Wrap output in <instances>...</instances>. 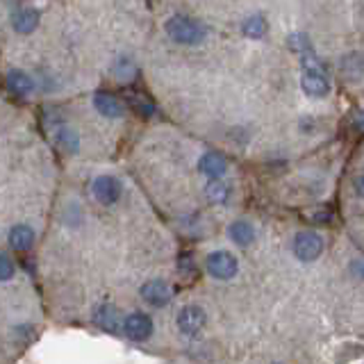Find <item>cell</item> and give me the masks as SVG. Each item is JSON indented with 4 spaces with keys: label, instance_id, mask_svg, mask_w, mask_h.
<instances>
[{
    "label": "cell",
    "instance_id": "obj_14",
    "mask_svg": "<svg viewBox=\"0 0 364 364\" xmlns=\"http://www.w3.org/2000/svg\"><path fill=\"white\" fill-rule=\"evenodd\" d=\"M200 171L205 176H210V178H221L225 173V168H228V162H225V157L219 155V153H208V155H203L200 157V162H198Z\"/></svg>",
    "mask_w": 364,
    "mask_h": 364
},
{
    "label": "cell",
    "instance_id": "obj_4",
    "mask_svg": "<svg viewBox=\"0 0 364 364\" xmlns=\"http://www.w3.org/2000/svg\"><path fill=\"white\" fill-rule=\"evenodd\" d=\"M205 321H208V316H205L203 307L198 305H185L176 316L178 330L187 337H198L200 330L205 328Z\"/></svg>",
    "mask_w": 364,
    "mask_h": 364
},
{
    "label": "cell",
    "instance_id": "obj_13",
    "mask_svg": "<svg viewBox=\"0 0 364 364\" xmlns=\"http://www.w3.org/2000/svg\"><path fill=\"white\" fill-rule=\"evenodd\" d=\"M7 87H9L11 94L28 96L30 91L34 89V82H32V77L26 71H18V68H14V71L7 73Z\"/></svg>",
    "mask_w": 364,
    "mask_h": 364
},
{
    "label": "cell",
    "instance_id": "obj_15",
    "mask_svg": "<svg viewBox=\"0 0 364 364\" xmlns=\"http://www.w3.org/2000/svg\"><path fill=\"white\" fill-rule=\"evenodd\" d=\"M55 141L66 153H77V148H80V136L71 125H62V128H57Z\"/></svg>",
    "mask_w": 364,
    "mask_h": 364
},
{
    "label": "cell",
    "instance_id": "obj_12",
    "mask_svg": "<svg viewBox=\"0 0 364 364\" xmlns=\"http://www.w3.org/2000/svg\"><path fill=\"white\" fill-rule=\"evenodd\" d=\"M228 235H230V239L237 246H250V244H253V239H255V228L250 221L239 219V221H235L230 228H228Z\"/></svg>",
    "mask_w": 364,
    "mask_h": 364
},
{
    "label": "cell",
    "instance_id": "obj_17",
    "mask_svg": "<svg viewBox=\"0 0 364 364\" xmlns=\"http://www.w3.org/2000/svg\"><path fill=\"white\" fill-rule=\"evenodd\" d=\"M205 196H208V200H210V203L225 205V203H228V198H230V187H228L225 182L212 180V182H208V187H205Z\"/></svg>",
    "mask_w": 364,
    "mask_h": 364
},
{
    "label": "cell",
    "instance_id": "obj_1",
    "mask_svg": "<svg viewBox=\"0 0 364 364\" xmlns=\"http://www.w3.org/2000/svg\"><path fill=\"white\" fill-rule=\"evenodd\" d=\"M301 87L307 96L323 98L330 94V80L326 75L323 64L316 60L314 53L303 55V75H301Z\"/></svg>",
    "mask_w": 364,
    "mask_h": 364
},
{
    "label": "cell",
    "instance_id": "obj_6",
    "mask_svg": "<svg viewBox=\"0 0 364 364\" xmlns=\"http://www.w3.org/2000/svg\"><path fill=\"white\" fill-rule=\"evenodd\" d=\"M91 191H94V196L98 203L102 205H112L121 198L123 193V185L112 176H98L94 182H91Z\"/></svg>",
    "mask_w": 364,
    "mask_h": 364
},
{
    "label": "cell",
    "instance_id": "obj_5",
    "mask_svg": "<svg viewBox=\"0 0 364 364\" xmlns=\"http://www.w3.org/2000/svg\"><path fill=\"white\" fill-rule=\"evenodd\" d=\"M294 253L301 262H312L323 253V239L316 232L303 230L294 237Z\"/></svg>",
    "mask_w": 364,
    "mask_h": 364
},
{
    "label": "cell",
    "instance_id": "obj_18",
    "mask_svg": "<svg viewBox=\"0 0 364 364\" xmlns=\"http://www.w3.org/2000/svg\"><path fill=\"white\" fill-rule=\"evenodd\" d=\"M267 30H269V26H267L264 16H248L242 23V32L248 39H262L267 34Z\"/></svg>",
    "mask_w": 364,
    "mask_h": 364
},
{
    "label": "cell",
    "instance_id": "obj_11",
    "mask_svg": "<svg viewBox=\"0 0 364 364\" xmlns=\"http://www.w3.org/2000/svg\"><path fill=\"white\" fill-rule=\"evenodd\" d=\"M94 323L105 333H117L119 330V312L114 305H100L94 312Z\"/></svg>",
    "mask_w": 364,
    "mask_h": 364
},
{
    "label": "cell",
    "instance_id": "obj_20",
    "mask_svg": "<svg viewBox=\"0 0 364 364\" xmlns=\"http://www.w3.org/2000/svg\"><path fill=\"white\" fill-rule=\"evenodd\" d=\"M289 48L301 55L312 53V41L305 32H294V34H289Z\"/></svg>",
    "mask_w": 364,
    "mask_h": 364
},
{
    "label": "cell",
    "instance_id": "obj_16",
    "mask_svg": "<svg viewBox=\"0 0 364 364\" xmlns=\"http://www.w3.org/2000/svg\"><path fill=\"white\" fill-rule=\"evenodd\" d=\"M39 28V14L34 9H21L14 14V30L21 34H30Z\"/></svg>",
    "mask_w": 364,
    "mask_h": 364
},
{
    "label": "cell",
    "instance_id": "obj_9",
    "mask_svg": "<svg viewBox=\"0 0 364 364\" xmlns=\"http://www.w3.org/2000/svg\"><path fill=\"white\" fill-rule=\"evenodd\" d=\"M94 107L107 119H121L125 114L123 102L114 94H107V91H98V94L94 96Z\"/></svg>",
    "mask_w": 364,
    "mask_h": 364
},
{
    "label": "cell",
    "instance_id": "obj_7",
    "mask_svg": "<svg viewBox=\"0 0 364 364\" xmlns=\"http://www.w3.org/2000/svg\"><path fill=\"white\" fill-rule=\"evenodd\" d=\"M123 330L132 341H146L153 335V318L144 312H132L123 321Z\"/></svg>",
    "mask_w": 364,
    "mask_h": 364
},
{
    "label": "cell",
    "instance_id": "obj_3",
    "mask_svg": "<svg viewBox=\"0 0 364 364\" xmlns=\"http://www.w3.org/2000/svg\"><path fill=\"white\" fill-rule=\"evenodd\" d=\"M205 267H208V273L216 280H230L239 271L237 257L228 253V250H214V253H210L208 259H205Z\"/></svg>",
    "mask_w": 364,
    "mask_h": 364
},
{
    "label": "cell",
    "instance_id": "obj_21",
    "mask_svg": "<svg viewBox=\"0 0 364 364\" xmlns=\"http://www.w3.org/2000/svg\"><path fill=\"white\" fill-rule=\"evenodd\" d=\"M14 273H16V267H14V262H11V257L0 253V280H11Z\"/></svg>",
    "mask_w": 364,
    "mask_h": 364
},
{
    "label": "cell",
    "instance_id": "obj_10",
    "mask_svg": "<svg viewBox=\"0 0 364 364\" xmlns=\"http://www.w3.org/2000/svg\"><path fill=\"white\" fill-rule=\"evenodd\" d=\"M9 246L18 250V253H26L34 246V230L26 223H18L9 230Z\"/></svg>",
    "mask_w": 364,
    "mask_h": 364
},
{
    "label": "cell",
    "instance_id": "obj_8",
    "mask_svg": "<svg viewBox=\"0 0 364 364\" xmlns=\"http://www.w3.org/2000/svg\"><path fill=\"white\" fill-rule=\"evenodd\" d=\"M141 299L153 307H164L171 301V287L164 280H148L141 284Z\"/></svg>",
    "mask_w": 364,
    "mask_h": 364
},
{
    "label": "cell",
    "instance_id": "obj_2",
    "mask_svg": "<svg viewBox=\"0 0 364 364\" xmlns=\"http://www.w3.org/2000/svg\"><path fill=\"white\" fill-rule=\"evenodd\" d=\"M164 30H166V34L176 43H185V46H196V43H200L205 39V34H208L198 21L187 18V16H173V18H168Z\"/></svg>",
    "mask_w": 364,
    "mask_h": 364
},
{
    "label": "cell",
    "instance_id": "obj_19",
    "mask_svg": "<svg viewBox=\"0 0 364 364\" xmlns=\"http://www.w3.org/2000/svg\"><path fill=\"white\" fill-rule=\"evenodd\" d=\"M114 73H117V77L123 80V82H128V80L134 77L136 66H134V62L130 60V57L121 55V57H117V62H114Z\"/></svg>",
    "mask_w": 364,
    "mask_h": 364
}]
</instances>
